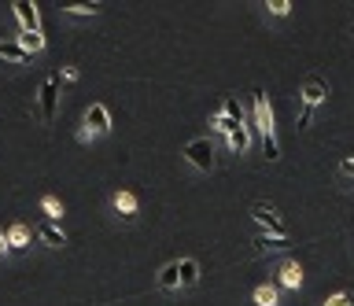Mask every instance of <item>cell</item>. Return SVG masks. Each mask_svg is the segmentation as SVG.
Segmentation results:
<instances>
[{
	"mask_svg": "<svg viewBox=\"0 0 354 306\" xmlns=\"http://www.w3.org/2000/svg\"><path fill=\"white\" fill-rule=\"evenodd\" d=\"M251 126L259 129V137H262V151H266V159H281V148H277V133H273V107L270 100H266V93L262 89H251Z\"/></svg>",
	"mask_w": 354,
	"mask_h": 306,
	"instance_id": "6da1fadb",
	"label": "cell"
},
{
	"mask_svg": "<svg viewBox=\"0 0 354 306\" xmlns=\"http://www.w3.org/2000/svg\"><path fill=\"white\" fill-rule=\"evenodd\" d=\"M107 133H111V111H107V104H88L77 137H82V140H93V137H107Z\"/></svg>",
	"mask_w": 354,
	"mask_h": 306,
	"instance_id": "7a4b0ae2",
	"label": "cell"
},
{
	"mask_svg": "<svg viewBox=\"0 0 354 306\" xmlns=\"http://www.w3.org/2000/svg\"><path fill=\"white\" fill-rule=\"evenodd\" d=\"M181 155L188 159V166L199 170V173H210V170H214V144H210V137H196V140H188Z\"/></svg>",
	"mask_w": 354,
	"mask_h": 306,
	"instance_id": "3957f363",
	"label": "cell"
},
{
	"mask_svg": "<svg viewBox=\"0 0 354 306\" xmlns=\"http://www.w3.org/2000/svg\"><path fill=\"white\" fill-rule=\"evenodd\" d=\"M55 107H59V74H48L41 82V93H37V115L44 126L55 122Z\"/></svg>",
	"mask_w": 354,
	"mask_h": 306,
	"instance_id": "277c9868",
	"label": "cell"
},
{
	"mask_svg": "<svg viewBox=\"0 0 354 306\" xmlns=\"http://www.w3.org/2000/svg\"><path fill=\"white\" fill-rule=\"evenodd\" d=\"M251 218L266 229V236H288V225L281 222V214H277L273 203H266V200L251 203Z\"/></svg>",
	"mask_w": 354,
	"mask_h": 306,
	"instance_id": "5b68a950",
	"label": "cell"
},
{
	"mask_svg": "<svg viewBox=\"0 0 354 306\" xmlns=\"http://www.w3.org/2000/svg\"><path fill=\"white\" fill-rule=\"evenodd\" d=\"M11 12H15L22 34H41V12H37V4H33V0H15V4H11Z\"/></svg>",
	"mask_w": 354,
	"mask_h": 306,
	"instance_id": "8992f818",
	"label": "cell"
},
{
	"mask_svg": "<svg viewBox=\"0 0 354 306\" xmlns=\"http://www.w3.org/2000/svg\"><path fill=\"white\" fill-rule=\"evenodd\" d=\"M299 100H303L306 107H314V111H317V107L328 100V85L321 82V78H306V82H303V89H299Z\"/></svg>",
	"mask_w": 354,
	"mask_h": 306,
	"instance_id": "52a82bcc",
	"label": "cell"
},
{
	"mask_svg": "<svg viewBox=\"0 0 354 306\" xmlns=\"http://www.w3.org/2000/svg\"><path fill=\"white\" fill-rule=\"evenodd\" d=\"M111 211H115L122 222H133V218H137V211H140V207H137V195H133L129 189H118L115 195H111Z\"/></svg>",
	"mask_w": 354,
	"mask_h": 306,
	"instance_id": "ba28073f",
	"label": "cell"
},
{
	"mask_svg": "<svg viewBox=\"0 0 354 306\" xmlns=\"http://www.w3.org/2000/svg\"><path fill=\"white\" fill-rule=\"evenodd\" d=\"M277 280H281V288L299 291V288H303V266H299L295 258H284L281 266H277Z\"/></svg>",
	"mask_w": 354,
	"mask_h": 306,
	"instance_id": "9c48e42d",
	"label": "cell"
},
{
	"mask_svg": "<svg viewBox=\"0 0 354 306\" xmlns=\"http://www.w3.org/2000/svg\"><path fill=\"white\" fill-rule=\"evenodd\" d=\"M33 240H41L44 247H63L66 244V233L55 222H37V225H33Z\"/></svg>",
	"mask_w": 354,
	"mask_h": 306,
	"instance_id": "30bf717a",
	"label": "cell"
},
{
	"mask_svg": "<svg viewBox=\"0 0 354 306\" xmlns=\"http://www.w3.org/2000/svg\"><path fill=\"white\" fill-rule=\"evenodd\" d=\"M4 240H8L11 251H26V247L33 244V229H30L26 222H15V225H11L8 233H4Z\"/></svg>",
	"mask_w": 354,
	"mask_h": 306,
	"instance_id": "8fae6325",
	"label": "cell"
},
{
	"mask_svg": "<svg viewBox=\"0 0 354 306\" xmlns=\"http://www.w3.org/2000/svg\"><path fill=\"white\" fill-rule=\"evenodd\" d=\"M251 244H254V251H259V255H266V251H270V255H277V251H288V247H292V240H288V236H266V233H259Z\"/></svg>",
	"mask_w": 354,
	"mask_h": 306,
	"instance_id": "7c38bea8",
	"label": "cell"
},
{
	"mask_svg": "<svg viewBox=\"0 0 354 306\" xmlns=\"http://www.w3.org/2000/svg\"><path fill=\"white\" fill-rule=\"evenodd\" d=\"M225 140H229V148L236 151V155H248V151H251V126H248V122L236 126V129H232V133H229Z\"/></svg>",
	"mask_w": 354,
	"mask_h": 306,
	"instance_id": "4fadbf2b",
	"label": "cell"
},
{
	"mask_svg": "<svg viewBox=\"0 0 354 306\" xmlns=\"http://www.w3.org/2000/svg\"><path fill=\"white\" fill-rule=\"evenodd\" d=\"M177 280H181V288L199 284V262L196 258H181V262H177Z\"/></svg>",
	"mask_w": 354,
	"mask_h": 306,
	"instance_id": "5bb4252c",
	"label": "cell"
},
{
	"mask_svg": "<svg viewBox=\"0 0 354 306\" xmlns=\"http://www.w3.org/2000/svg\"><path fill=\"white\" fill-rule=\"evenodd\" d=\"M236 126H243V122H240V118H232V115H225V111H214V115H210V129H214V133H221V137H229Z\"/></svg>",
	"mask_w": 354,
	"mask_h": 306,
	"instance_id": "9a60e30c",
	"label": "cell"
},
{
	"mask_svg": "<svg viewBox=\"0 0 354 306\" xmlns=\"http://www.w3.org/2000/svg\"><path fill=\"white\" fill-rule=\"evenodd\" d=\"M0 59L15 63V67H19V63H30V56L19 48V41H0Z\"/></svg>",
	"mask_w": 354,
	"mask_h": 306,
	"instance_id": "2e32d148",
	"label": "cell"
},
{
	"mask_svg": "<svg viewBox=\"0 0 354 306\" xmlns=\"http://www.w3.org/2000/svg\"><path fill=\"white\" fill-rule=\"evenodd\" d=\"M251 299H254V306H281V291H277L273 284H259Z\"/></svg>",
	"mask_w": 354,
	"mask_h": 306,
	"instance_id": "e0dca14e",
	"label": "cell"
},
{
	"mask_svg": "<svg viewBox=\"0 0 354 306\" xmlns=\"http://www.w3.org/2000/svg\"><path fill=\"white\" fill-rule=\"evenodd\" d=\"M155 284H159L162 291H174V288H181V280H177V262H166V266L159 269V277H155Z\"/></svg>",
	"mask_w": 354,
	"mask_h": 306,
	"instance_id": "ac0fdd59",
	"label": "cell"
},
{
	"mask_svg": "<svg viewBox=\"0 0 354 306\" xmlns=\"http://www.w3.org/2000/svg\"><path fill=\"white\" fill-rule=\"evenodd\" d=\"M41 211H44V222H59L63 218V200L59 195H41Z\"/></svg>",
	"mask_w": 354,
	"mask_h": 306,
	"instance_id": "d6986e66",
	"label": "cell"
},
{
	"mask_svg": "<svg viewBox=\"0 0 354 306\" xmlns=\"http://www.w3.org/2000/svg\"><path fill=\"white\" fill-rule=\"evenodd\" d=\"M19 48L26 52V56H37V52H44V37L41 34H22L19 30Z\"/></svg>",
	"mask_w": 354,
	"mask_h": 306,
	"instance_id": "ffe728a7",
	"label": "cell"
},
{
	"mask_svg": "<svg viewBox=\"0 0 354 306\" xmlns=\"http://www.w3.org/2000/svg\"><path fill=\"white\" fill-rule=\"evenodd\" d=\"M96 12H100V4H71V8H63L66 19H93Z\"/></svg>",
	"mask_w": 354,
	"mask_h": 306,
	"instance_id": "44dd1931",
	"label": "cell"
},
{
	"mask_svg": "<svg viewBox=\"0 0 354 306\" xmlns=\"http://www.w3.org/2000/svg\"><path fill=\"white\" fill-rule=\"evenodd\" d=\"M266 12H270L273 19H288V15H292V0H270Z\"/></svg>",
	"mask_w": 354,
	"mask_h": 306,
	"instance_id": "7402d4cb",
	"label": "cell"
},
{
	"mask_svg": "<svg viewBox=\"0 0 354 306\" xmlns=\"http://www.w3.org/2000/svg\"><path fill=\"white\" fill-rule=\"evenodd\" d=\"M221 111H225V115H232V118H240V122H243V107H240V100H236V96H225V104H221Z\"/></svg>",
	"mask_w": 354,
	"mask_h": 306,
	"instance_id": "603a6c76",
	"label": "cell"
},
{
	"mask_svg": "<svg viewBox=\"0 0 354 306\" xmlns=\"http://www.w3.org/2000/svg\"><path fill=\"white\" fill-rule=\"evenodd\" d=\"M321 306H354V299H351V291H336V295H328Z\"/></svg>",
	"mask_w": 354,
	"mask_h": 306,
	"instance_id": "cb8c5ba5",
	"label": "cell"
},
{
	"mask_svg": "<svg viewBox=\"0 0 354 306\" xmlns=\"http://www.w3.org/2000/svg\"><path fill=\"white\" fill-rule=\"evenodd\" d=\"M310 118H314V107H306V104H303V107H299V118H295V126H299V129H306V126H310Z\"/></svg>",
	"mask_w": 354,
	"mask_h": 306,
	"instance_id": "d4e9b609",
	"label": "cell"
},
{
	"mask_svg": "<svg viewBox=\"0 0 354 306\" xmlns=\"http://www.w3.org/2000/svg\"><path fill=\"white\" fill-rule=\"evenodd\" d=\"M339 178H354V159H343L339 162Z\"/></svg>",
	"mask_w": 354,
	"mask_h": 306,
	"instance_id": "484cf974",
	"label": "cell"
},
{
	"mask_svg": "<svg viewBox=\"0 0 354 306\" xmlns=\"http://www.w3.org/2000/svg\"><path fill=\"white\" fill-rule=\"evenodd\" d=\"M59 82H77V67H63V74H59Z\"/></svg>",
	"mask_w": 354,
	"mask_h": 306,
	"instance_id": "4316f807",
	"label": "cell"
},
{
	"mask_svg": "<svg viewBox=\"0 0 354 306\" xmlns=\"http://www.w3.org/2000/svg\"><path fill=\"white\" fill-rule=\"evenodd\" d=\"M11 255V247H8V240H4V233H0V258H8Z\"/></svg>",
	"mask_w": 354,
	"mask_h": 306,
	"instance_id": "83f0119b",
	"label": "cell"
},
{
	"mask_svg": "<svg viewBox=\"0 0 354 306\" xmlns=\"http://www.w3.org/2000/svg\"><path fill=\"white\" fill-rule=\"evenodd\" d=\"M351 34H354V23H351Z\"/></svg>",
	"mask_w": 354,
	"mask_h": 306,
	"instance_id": "f1b7e54d",
	"label": "cell"
}]
</instances>
